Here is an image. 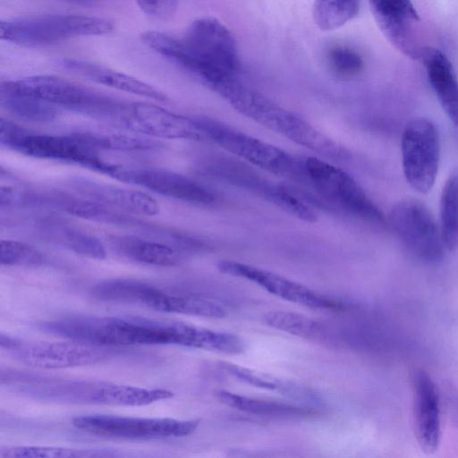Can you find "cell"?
Listing matches in <instances>:
<instances>
[{"instance_id":"cell-1","label":"cell","mask_w":458,"mask_h":458,"mask_svg":"<svg viewBox=\"0 0 458 458\" xmlns=\"http://www.w3.org/2000/svg\"><path fill=\"white\" fill-rule=\"evenodd\" d=\"M141 41L149 48L188 71L208 87L228 75H238L240 62L236 41L219 21L195 20L182 38L148 30Z\"/></svg>"},{"instance_id":"cell-2","label":"cell","mask_w":458,"mask_h":458,"mask_svg":"<svg viewBox=\"0 0 458 458\" xmlns=\"http://www.w3.org/2000/svg\"><path fill=\"white\" fill-rule=\"evenodd\" d=\"M48 334L107 347L175 344L190 347L193 325L141 317L69 316L38 326Z\"/></svg>"},{"instance_id":"cell-3","label":"cell","mask_w":458,"mask_h":458,"mask_svg":"<svg viewBox=\"0 0 458 458\" xmlns=\"http://www.w3.org/2000/svg\"><path fill=\"white\" fill-rule=\"evenodd\" d=\"M1 384L33 399L62 403L144 406L174 396V393L165 388L47 377L9 369L2 370Z\"/></svg>"},{"instance_id":"cell-4","label":"cell","mask_w":458,"mask_h":458,"mask_svg":"<svg viewBox=\"0 0 458 458\" xmlns=\"http://www.w3.org/2000/svg\"><path fill=\"white\" fill-rule=\"evenodd\" d=\"M234 109L267 129L329 158H342L343 148L309 122L243 84L238 77L214 89Z\"/></svg>"},{"instance_id":"cell-5","label":"cell","mask_w":458,"mask_h":458,"mask_svg":"<svg viewBox=\"0 0 458 458\" xmlns=\"http://www.w3.org/2000/svg\"><path fill=\"white\" fill-rule=\"evenodd\" d=\"M0 143L29 157L80 165L114 179L120 169L105 161L80 131L68 135L38 133L1 118Z\"/></svg>"},{"instance_id":"cell-6","label":"cell","mask_w":458,"mask_h":458,"mask_svg":"<svg viewBox=\"0 0 458 458\" xmlns=\"http://www.w3.org/2000/svg\"><path fill=\"white\" fill-rule=\"evenodd\" d=\"M299 183L356 218L374 225H387L383 212L354 178L327 161L302 157V174Z\"/></svg>"},{"instance_id":"cell-7","label":"cell","mask_w":458,"mask_h":458,"mask_svg":"<svg viewBox=\"0 0 458 458\" xmlns=\"http://www.w3.org/2000/svg\"><path fill=\"white\" fill-rule=\"evenodd\" d=\"M107 19L81 14H44L0 22L1 38L23 47H38L70 38L100 36L114 30Z\"/></svg>"},{"instance_id":"cell-8","label":"cell","mask_w":458,"mask_h":458,"mask_svg":"<svg viewBox=\"0 0 458 458\" xmlns=\"http://www.w3.org/2000/svg\"><path fill=\"white\" fill-rule=\"evenodd\" d=\"M204 139H208L242 160L298 182L302 157H297L213 118H193Z\"/></svg>"},{"instance_id":"cell-9","label":"cell","mask_w":458,"mask_h":458,"mask_svg":"<svg viewBox=\"0 0 458 458\" xmlns=\"http://www.w3.org/2000/svg\"><path fill=\"white\" fill-rule=\"evenodd\" d=\"M0 346L18 361L35 369L83 367L113 357V347L77 340L50 342L23 340L1 333Z\"/></svg>"},{"instance_id":"cell-10","label":"cell","mask_w":458,"mask_h":458,"mask_svg":"<svg viewBox=\"0 0 458 458\" xmlns=\"http://www.w3.org/2000/svg\"><path fill=\"white\" fill-rule=\"evenodd\" d=\"M17 86L59 108L112 122L123 100L53 75H35L15 81Z\"/></svg>"},{"instance_id":"cell-11","label":"cell","mask_w":458,"mask_h":458,"mask_svg":"<svg viewBox=\"0 0 458 458\" xmlns=\"http://www.w3.org/2000/svg\"><path fill=\"white\" fill-rule=\"evenodd\" d=\"M199 420L140 418L109 414L76 416L72 425L91 435L130 440L183 437L193 434Z\"/></svg>"},{"instance_id":"cell-12","label":"cell","mask_w":458,"mask_h":458,"mask_svg":"<svg viewBox=\"0 0 458 458\" xmlns=\"http://www.w3.org/2000/svg\"><path fill=\"white\" fill-rule=\"evenodd\" d=\"M387 224L402 244L420 261L436 264L445 258L447 250L440 226L420 200H399L391 208Z\"/></svg>"},{"instance_id":"cell-13","label":"cell","mask_w":458,"mask_h":458,"mask_svg":"<svg viewBox=\"0 0 458 458\" xmlns=\"http://www.w3.org/2000/svg\"><path fill=\"white\" fill-rule=\"evenodd\" d=\"M401 153L403 174L410 186L420 193L430 191L441 155L440 137L434 123L424 117L411 120L403 131Z\"/></svg>"},{"instance_id":"cell-14","label":"cell","mask_w":458,"mask_h":458,"mask_svg":"<svg viewBox=\"0 0 458 458\" xmlns=\"http://www.w3.org/2000/svg\"><path fill=\"white\" fill-rule=\"evenodd\" d=\"M204 170L215 178L266 199L300 219L313 222L317 218L313 208L295 191L267 181L241 161L214 157L207 160Z\"/></svg>"},{"instance_id":"cell-15","label":"cell","mask_w":458,"mask_h":458,"mask_svg":"<svg viewBox=\"0 0 458 458\" xmlns=\"http://www.w3.org/2000/svg\"><path fill=\"white\" fill-rule=\"evenodd\" d=\"M115 124L131 132L152 138L204 139L193 118L149 103L126 102Z\"/></svg>"},{"instance_id":"cell-16","label":"cell","mask_w":458,"mask_h":458,"mask_svg":"<svg viewBox=\"0 0 458 458\" xmlns=\"http://www.w3.org/2000/svg\"><path fill=\"white\" fill-rule=\"evenodd\" d=\"M216 267L223 274L249 280L290 302L318 310L339 309L342 306L306 285L264 268L234 260H221Z\"/></svg>"},{"instance_id":"cell-17","label":"cell","mask_w":458,"mask_h":458,"mask_svg":"<svg viewBox=\"0 0 458 458\" xmlns=\"http://www.w3.org/2000/svg\"><path fill=\"white\" fill-rule=\"evenodd\" d=\"M414 435L420 450L432 454L441 443V393L431 376L421 369L411 376Z\"/></svg>"},{"instance_id":"cell-18","label":"cell","mask_w":458,"mask_h":458,"mask_svg":"<svg viewBox=\"0 0 458 458\" xmlns=\"http://www.w3.org/2000/svg\"><path fill=\"white\" fill-rule=\"evenodd\" d=\"M116 180L135 184L155 193L196 205H210L215 194L185 175L162 168L120 167Z\"/></svg>"},{"instance_id":"cell-19","label":"cell","mask_w":458,"mask_h":458,"mask_svg":"<svg viewBox=\"0 0 458 458\" xmlns=\"http://www.w3.org/2000/svg\"><path fill=\"white\" fill-rule=\"evenodd\" d=\"M376 23L385 38L404 55L417 59L422 47L416 29L419 14L411 0H369Z\"/></svg>"},{"instance_id":"cell-20","label":"cell","mask_w":458,"mask_h":458,"mask_svg":"<svg viewBox=\"0 0 458 458\" xmlns=\"http://www.w3.org/2000/svg\"><path fill=\"white\" fill-rule=\"evenodd\" d=\"M68 185L83 198L131 214L153 216L159 213L158 203L149 194L133 189L106 184L83 177H73Z\"/></svg>"},{"instance_id":"cell-21","label":"cell","mask_w":458,"mask_h":458,"mask_svg":"<svg viewBox=\"0 0 458 458\" xmlns=\"http://www.w3.org/2000/svg\"><path fill=\"white\" fill-rule=\"evenodd\" d=\"M109 242L115 252L122 257L146 265L175 267L189 256L176 246L158 239L137 235H112Z\"/></svg>"},{"instance_id":"cell-22","label":"cell","mask_w":458,"mask_h":458,"mask_svg":"<svg viewBox=\"0 0 458 458\" xmlns=\"http://www.w3.org/2000/svg\"><path fill=\"white\" fill-rule=\"evenodd\" d=\"M420 58L443 111L458 126V79L452 63L441 50L431 47L422 48Z\"/></svg>"},{"instance_id":"cell-23","label":"cell","mask_w":458,"mask_h":458,"mask_svg":"<svg viewBox=\"0 0 458 458\" xmlns=\"http://www.w3.org/2000/svg\"><path fill=\"white\" fill-rule=\"evenodd\" d=\"M61 64L66 70L98 84L148 98L157 102L166 103L169 101L166 94L152 85L108 67L74 58L64 59Z\"/></svg>"},{"instance_id":"cell-24","label":"cell","mask_w":458,"mask_h":458,"mask_svg":"<svg viewBox=\"0 0 458 458\" xmlns=\"http://www.w3.org/2000/svg\"><path fill=\"white\" fill-rule=\"evenodd\" d=\"M148 308L165 313L221 318L227 310L215 301L186 293L171 292L155 286Z\"/></svg>"},{"instance_id":"cell-25","label":"cell","mask_w":458,"mask_h":458,"mask_svg":"<svg viewBox=\"0 0 458 458\" xmlns=\"http://www.w3.org/2000/svg\"><path fill=\"white\" fill-rule=\"evenodd\" d=\"M0 104L12 115L33 123L52 122L60 111L55 105L21 90L15 81L1 82Z\"/></svg>"},{"instance_id":"cell-26","label":"cell","mask_w":458,"mask_h":458,"mask_svg":"<svg viewBox=\"0 0 458 458\" xmlns=\"http://www.w3.org/2000/svg\"><path fill=\"white\" fill-rule=\"evenodd\" d=\"M222 368L233 377L255 387L275 391L310 405L320 406L323 403L317 392L298 383L235 364L222 363Z\"/></svg>"},{"instance_id":"cell-27","label":"cell","mask_w":458,"mask_h":458,"mask_svg":"<svg viewBox=\"0 0 458 458\" xmlns=\"http://www.w3.org/2000/svg\"><path fill=\"white\" fill-rule=\"evenodd\" d=\"M215 395L224 404L246 413L278 417L298 418L310 415L313 411L308 407L292 403L244 396L226 390H217Z\"/></svg>"},{"instance_id":"cell-28","label":"cell","mask_w":458,"mask_h":458,"mask_svg":"<svg viewBox=\"0 0 458 458\" xmlns=\"http://www.w3.org/2000/svg\"><path fill=\"white\" fill-rule=\"evenodd\" d=\"M44 225L42 231L47 237L69 250L93 259H106V248L96 236L58 223H45Z\"/></svg>"},{"instance_id":"cell-29","label":"cell","mask_w":458,"mask_h":458,"mask_svg":"<svg viewBox=\"0 0 458 458\" xmlns=\"http://www.w3.org/2000/svg\"><path fill=\"white\" fill-rule=\"evenodd\" d=\"M89 142L99 152L115 151H153L164 147L160 141L135 132L114 131H81Z\"/></svg>"},{"instance_id":"cell-30","label":"cell","mask_w":458,"mask_h":458,"mask_svg":"<svg viewBox=\"0 0 458 458\" xmlns=\"http://www.w3.org/2000/svg\"><path fill=\"white\" fill-rule=\"evenodd\" d=\"M440 231L447 252L458 249V169L445 182L440 198Z\"/></svg>"},{"instance_id":"cell-31","label":"cell","mask_w":458,"mask_h":458,"mask_svg":"<svg viewBox=\"0 0 458 458\" xmlns=\"http://www.w3.org/2000/svg\"><path fill=\"white\" fill-rule=\"evenodd\" d=\"M263 321L270 327L299 337L320 340L327 335L321 323L293 311L271 310L264 314Z\"/></svg>"},{"instance_id":"cell-32","label":"cell","mask_w":458,"mask_h":458,"mask_svg":"<svg viewBox=\"0 0 458 458\" xmlns=\"http://www.w3.org/2000/svg\"><path fill=\"white\" fill-rule=\"evenodd\" d=\"M114 452L60 446L12 445L0 448V458H73L116 456Z\"/></svg>"},{"instance_id":"cell-33","label":"cell","mask_w":458,"mask_h":458,"mask_svg":"<svg viewBox=\"0 0 458 458\" xmlns=\"http://www.w3.org/2000/svg\"><path fill=\"white\" fill-rule=\"evenodd\" d=\"M360 0H315L313 19L323 30L338 29L357 16Z\"/></svg>"},{"instance_id":"cell-34","label":"cell","mask_w":458,"mask_h":458,"mask_svg":"<svg viewBox=\"0 0 458 458\" xmlns=\"http://www.w3.org/2000/svg\"><path fill=\"white\" fill-rule=\"evenodd\" d=\"M47 261L44 253L27 242L16 240L0 242V262L3 266L38 267Z\"/></svg>"},{"instance_id":"cell-35","label":"cell","mask_w":458,"mask_h":458,"mask_svg":"<svg viewBox=\"0 0 458 458\" xmlns=\"http://www.w3.org/2000/svg\"><path fill=\"white\" fill-rule=\"evenodd\" d=\"M328 64L340 77L357 75L363 68V60L355 50L346 47H335L327 53Z\"/></svg>"},{"instance_id":"cell-36","label":"cell","mask_w":458,"mask_h":458,"mask_svg":"<svg viewBox=\"0 0 458 458\" xmlns=\"http://www.w3.org/2000/svg\"><path fill=\"white\" fill-rule=\"evenodd\" d=\"M179 0H136L147 15L156 19H167L177 8Z\"/></svg>"},{"instance_id":"cell-37","label":"cell","mask_w":458,"mask_h":458,"mask_svg":"<svg viewBox=\"0 0 458 458\" xmlns=\"http://www.w3.org/2000/svg\"><path fill=\"white\" fill-rule=\"evenodd\" d=\"M70 1H72V2H75V3H80V4H87L92 0H70Z\"/></svg>"}]
</instances>
